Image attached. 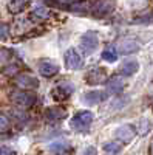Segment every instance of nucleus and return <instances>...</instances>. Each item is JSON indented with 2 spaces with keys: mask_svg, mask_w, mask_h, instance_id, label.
<instances>
[{
  "mask_svg": "<svg viewBox=\"0 0 153 155\" xmlns=\"http://www.w3.org/2000/svg\"><path fill=\"white\" fill-rule=\"evenodd\" d=\"M91 123H93V113L90 110H84V112H78L73 116L71 121H70V126H71L73 130L85 134V132L90 130Z\"/></svg>",
  "mask_w": 153,
  "mask_h": 155,
  "instance_id": "nucleus-1",
  "label": "nucleus"
},
{
  "mask_svg": "<svg viewBox=\"0 0 153 155\" xmlns=\"http://www.w3.org/2000/svg\"><path fill=\"white\" fill-rule=\"evenodd\" d=\"M99 47V41H97V36L93 31H88L81 37V48L85 54H93L94 51Z\"/></svg>",
  "mask_w": 153,
  "mask_h": 155,
  "instance_id": "nucleus-2",
  "label": "nucleus"
},
{
  "mask_svg": "<svg viewBox=\"0 0 153 155\" xmlns=\"http://www.w3.org/2000/svg\"><path fill=\"white\" fill-rule=\"evenodd\" d=\"M73 92H74V85L71 82H60L51 90V98L54 101H63V99H68L73 95Z\"/></svg>",
  "mask_w": 153,
  "mask_h": 155,
  "instance_id": "nucleus-3",
  "label": "nucleus"
},
{
  "mask_svg": "<svg viewBox=\"0 0 153 155\" xmlns=\"http://www.w3.org/2000/svg\"><path fill=\"white\" fill-rule=\"evenodd\" d=\"M63 59H65L67 68H70V70H79V68H82V65H84V61H82L81 54H79L74 48L67 50L65 58H63Z\"/></svg>",
  "mask_w": 153,
  "mask_h": 155,
  "instance_id": "nucleus-4",
  "label": "nucleus"
},
{
  "mask_svg": "<svg viewBox=\"0 0 153 155\" xmlns=\"http://www.w3.org/2000/svg\"><path fill=\"white\" fill-rule=\"evenodd\" d=\"M12 99H14V102L17 106H20L23 109H30L36 104L37 98H36L34 93H30V92H17V93H14Z\"/></svg>",
  "mask_w": 153,
  "mask_h": 155,
  "instance_id": "nucleus-5",
  "label": "nucleus"
},
{
  "mask_svg": "<svg viewBox=\"0 0 153 155\" xmlns=\"http://www.w3.org/2000/svg\"><path fill=\"white\" fill-rule=\"evenodd\" d=\"M85 79H87L88 84H91V85H97V84L105 82V79H107L105 70L100 68V67H94V68H91L90 71L87 73Z\"/></svg>",
  "mask_w": 153,
  "mask_h": 155,
  "instance_id": "nucleus-6",
  "label": "nucleus"
},
{
  "mask_svg": "<svg viewBox=\"0 0 153 155\" xmlns=\"http://www.w3.org/2000/svg\"><path fill=\"white\" fill-rule=\"evenodd\" d=\"M136 135V130H135V127L130 126V124H125V126H121L118 130H116V138L119 141H122V143H130V141L135 138Z\"/></svg>",
  "mask_w": 153,
  "mask_h": 155,
  "instance_id": "nucleus-7",
  "label": "nucleus"
},
{
  "mask_svg": "<svg viewBox=\"0 0 153 155\" xmlns=\"http://www.w3.org/2000/svg\"><path fill=\"white\" fill-rule=\"evenodd\" d=\"M107 90L111 95H119L124 90V76L116 74V76L110 78V79L107 81Z\"/></svg>",
  "mask_w": 153,
  "mask_h": 155,
  "instance_id": "nucleus-8",
  "label": "nucleus"
},
{
  "mask_svg": "<svg viewBox=\"0 0 153 155\" xmlns=\"http://www.w3.org/2000/svg\"><path fill=\"white\" fill-rule=\"evenodd\" d=\"M107 99V93L105 92H99V90H93V92H88L84 95L82 101L85 102L87 106H96L99 102Z\"/></svg>",
  "mask_w": 153,
  "mask_h": 155,
  "instance_id": "nucleus-9",
  "label": "nucleus"
},
{
  "mask_svg": "<svg viewBox=\"0 0 153 155\" xmlns=\"http://www.w3.org/2000/svg\"><path fill=\"white\" fill-rule=\"evenodd\" d=\"M67 116V110L60 109V107H49L45 112V120L48 123H59L60 120H63Z\"/></svg>",
  "mask_w": 153,
  "mask_h": 155,
  "instance_id": "nucleus-10",
  "label": "nucleus"
},
{
  "mask_svg": "<svg viewBox=\"0 0 153 155\" xmlns=\"http://www.w3.org/2000/svg\"><path fill=\"white\" fill-rule=\"evenodd\" d=\"M39 73L45 78H51L59 73V67L56 65V64L49 62V61H43L39 64Z\"/></svg>",
  "mask_w": 153,
  "mask_h": 155,
  "instance_id": "nucleus-11",
  "label": "nucleus"
},
{
  "mask_svg": "<svg viewBox=\"0 0 153 155\" xmlns=\"http://www.w3.org/2000/svg\"><path fill=\"white\" fill-rule=\"evenodd\" d=\"M113 9V3L110 2V0H100V2H97V5L93 6V12L96 16H105L108 14V12Z\"/></svg>",
  "mask_w": 153,
  "mask_h": 155,
  "instance_id": "nucleus-12",
  "label": "nucleus"
},
{
  "mask_svg": "<svg viewBox=\"0 0 153 155\" xmlns=\"http://www.w3.org/2000/svg\"><path fill=\"white\" fill-rule=\"evenodd\" d=\"M48 149L53 153H68V152H71V146L67 141H54V143L49 144Z\"/></svg>",
  "mask_w": 153,
  "mask_h": 155,
  "instance_id": "nucleus-13",
  "label": "nucleus"
},
{
  "mask_svg": "<svg viewBox=\"0 0 153 155\" xmlns=\"http://www.w3.org/2000/svg\"><path fill=\"white\" fill-rule=\"evenodd\" d=\"M17 84L22 85V87H27V88H36L37 85H39V81L36 79V78L33 76H28V74H20L17 76Z\"/></svg>",
  "mask_w": 153,
  "mask_h": 155,
  "instance_id": "nucleus-14",
  "label": "nucleus"
},
{
  "mask_svg": "<svg viewBox=\"0 0 153 155\" xmlns=\"http://www.w3.org/2000/svg\"><path fill=\"white\" fill-rule=\"evenodd\" d=\"M138 70H139V64L135 62V61H129V62L122 64V67H121L119 71H121L122 76H132V74H135Z\"/></svg>",
  "mask_w": 153,
  "mask_h": 155,
  "instance_id": "nucleus-15",
  "label": "nucleus"
},
{
  "mask_svg": "<svg viewBox=\"0 0 153 155\" xmlns=\"http://www.w3.org/2000/svg\"><path fill=\"white\" fill-rule=\"evenodd\" d=\"M119 51L122 54H133L136 51H139V45L133 41H125L119 45Z\"/></svg>",
  "mask_w": 153,
  "mask_h": 155,
  "instance_id": "nucleus-16",
  "label": "nucleus"
},
{
  "mask_svg": "<svg viewBox=\"0 0 153 155\" xmlns=\"http://www.w3.org/2000/svg\"><path fill=\"white\" fill-rule=\"evenodd\" d=\"M28 3H30V0H9L8 6H9L11 12H20V11L25 9V6Z\"/></svg>",
  "mask_w": 153,
  "mask_h": 155,
  "instance_id": "nucleus-17",
  "label": "nucleus"
},
{
  "mask_svg": "<svg viewBox=\"0 0 153 155\" xmlns=\"http://www.w3.org/2000/svg\"><path fill=\"white\" fill-rule=\"evenodd\" d=\"M102 59L107 61V62H114L118 59V53H116V50H114L113 45H110L107 50L102 51Z\"/></svg>",
  "mask_w": 153,
  "mask_h": 155,
  "instance_id": "nucleus-18",
  "label": "nucleus"
},
{
  "mask_svg": "<svg viewBox=\"0 0 153 155\" xmlns=\"http://www.w3.org/2000/svg\"><path fill=\"white\" fill-rule=\"evenodd\" d=\"M34 14L39 17V19H45V17L49 16V11H48L45 6H42V5H37V6L34 8Z\"/></svg>",
  "mask_w": 153,
  "mask_h": 155,
  "instance_id": "nucleus-19",
  "label": "nucleus"
},
{
  "mask_svg": "<svg viewBox=\"0 0 153 155\" xmlns=\"http://www.w3.org/2000/svg\"><path fill=\"white\" fill-rule=\"evenodd\" d=\"M104 150L108 153H119L121 152V146L118 143H105L104 144Z\"/></svg>",
  "mask_w": 153,
  "mask_h": 155,
  "instance_id": "nucleus-20",
  "label": "nucleus"
},
{
  "mask_svg": "<svg viewBox=\"0 0 153 155\" xmlns=\"http://www.w3.org/2000/svg\"><path fill=\"white\" fill-rule=\"evenodd\" d=\"M141 126H142V129H138L141 135H145V134L150 130V127H151V124H150L148 121H145V120H142V121H141Z\"/></svg>",
  "mask_w": 153,
  "mask_h": 155,
  "instance_id": "nucleus-21",
  "label": "nucleus"
},
{
  "mask_svg": "<svg viewBox=\"0 0 153 155\" xmlns=\"http://www.w3.org/2000/svg\"><path fill=\"white\" fill-rule=\"evenodd\" d=\"M8 127H9V121L5 118V116H0V132L8 130Z\"/></svg>",
  "mask_w": 153,
  "mask_h": 155,
  "instance_id": "nucleus-22",
  "label": "nucleus"
},
{
  "mask_svg": "<svg viewBox=\"0 0 153 155\" xmlns=\"http://www.w3.org/2000/svg\"><path fill=\"white\" fill-rule=\"evenodd\" d=\"M6 33H8V27L6 25H0V37H5Z\"/></svg>",
  "mask_w": 153,
  "mask_h": 155,
  "instance_id": "nucleus-23",
  "label": "nucleus"
},
{
  "mask_svg": "<svg viewBox=\"0 0 153 155\" xmlns=\"http://www.w3.org/2000/svg\"><path fill=\"white\" fill-rule=\"evenodd\" d=\"M0 153H16V150L8 149V147H0Z\"/></svg>",
  "mask_w": 153,
  "mask_h": 155,
  "instance_id": "nucleus-24",
  "label": "nucleus"
},
{
  "mask_svg": "<svg viewBox=\"0 0 153 155\" xmlns=\"http://www.w3.org/2000/svg\"><path fill=\"white\" fill-rule=\"evenodd\" d=\"M85 153H96V150H94V149H87Z\"/></svg>",
  "mask_w": 153,
  "mask_h": 155,
  "instance_id": "nucleus-25",
  "label": "nucleus"
},
{
  "mask_svg": "<svg viewBox=\"0 0 153 155\" xmlns=\"http://www.w3.org/2000/svg\"><path fill=\"white\" fill-rule=\"evenodd\" d=\"M151 152H153V143H151Z\"/></svg>",
  "mask_w": 153,
  "mask_h": 155,
  "instance_id": "nucleus-26",
  "label": "nucleus"
}]
</instances>
